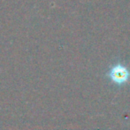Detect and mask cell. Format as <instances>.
Returning a JSON list of instances; mask_svg holds the SVG:
<instances>
[{"instance_id":"obj_1","label":"cell","mask_w":130,"mask_h":130,"mask_svg":"<svg viewBox=\"0 0 130 130\" xmlns=\"http://www.w3.org/2000/svg\"><path fill=\"white\" fill-rule=\"evenodd\" d=\"M107 76L116 85H124L130 78V71L126 66L117 63L113 65L108 71Z\"/></svg>"}]
</instances>
